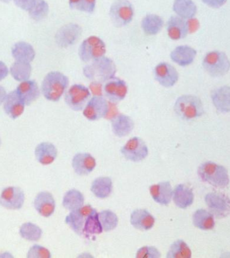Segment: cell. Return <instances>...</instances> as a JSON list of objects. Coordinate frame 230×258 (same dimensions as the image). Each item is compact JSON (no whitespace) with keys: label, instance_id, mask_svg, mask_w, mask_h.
Wrapping results in <instances>:
<instances>
[{"label":"cell","instance_id":"obj_48","mask_svg":"<svg viewBox=\"0 0 230 258\" xmlns=\"http://www.w3.org/2000/svg\"><path fill=\"white\" fill-rule=\"evenodd\" d=\"M187 23L188 26H189V32H191V33L195 32L199 28V24L197 20L192 18V19H190L189 21H187Z\"/></svg>","mask_w":230,"mask_h":258},{"label":"cell","instance_id":"obj_32","mask_svg":"<svg viewBox=\"0 0 230 258\" xmlns=\"http://www.w3.org/2000/svg\"><path fill=\"white\" fill-rule=\"evenodd\" d=\"M173 10L178 16L183 19H192L197 12V6L193 0H175Z\"/></svg>","mask_w":230,"mask_h":258},{"label":"cell","instance_id":"obj_41","mask_svg":"<svg viewBox=\"0 0 230 258\" xmlns=\"http://www.w3.org/2000/svg\"><path fill=\"white\" fill-rule=\"evenodd\" d=\"M96 0H69L71 10L92 14L96 8Z\"/></svg>","mask_w":230,"mask_h":258},{"label":"cell","instance_id":"obj_4","mask_svg":"<svg viewBox=\"0 0 230 258\" xmlns=\"http://www.w3.org/2000/svg\"><path fill=\"white\" fill-rule=\"evenodd\" d=\"M174 110L179 118L190 120L203 116L204 106L199 97L194 95H183L176 100Z\"/></svg>","mask_w":230,"mask_h":258},{"label":"cell","instance_id":"obj_14","mask_svg":"<svg viewBox=\"0 0 230 258\" xmlns=\"http://www.w3.org/2000/svg\"><path fill=\"white\" fill-rule=\"evenodd\" d=\"M155 80L163 88L175 86L179 79V74L172 64L161 62L155 67L153 70Z\"/></svg>","mask_w":230,"mask_h":258},{"label":"cell","instance_id":"obj_47","mask_svg":"<svg viewBox=\"0 0 230 258\" xmlns=\"http://www.w3.org/2000/svg\"><path fill=\"white\" fill-rule=\"evenodd\" d=\"M101 84L99 83L92 82L90 84V90L92 91L94 96H102V90L100 86Z\"/></svg>","mask_w":230,"mask_h":258},{"label":"cell","instance_id":"obj_29","mask_svg":"<svg viewBox=\"0 0 230 258\" xmlns=\"http://www.w3.org/2000/svg\"><path fill=\"white\" fill-rule=\"evenodd\" d=\"M12 56L17 61L31 62L36 56L35 50L28 42L19 41L16 42L11 48Z\"/></svg>","mask_w":230,"mask_h":258},{"label":"cell","instance_id":"obj_22","mask_svg":"<svg viewBox=\"0 0 230 258\" xmlns=\"http://www.w3.org/2000/svg\"><path fill=\"white\" fill-rule=\"evenodd\" d=\"M153 201L160 205H168L172 199L173 189L169 181H161L149 187Z\"/></svg>","mask_w":230,"mask_h":258},{"label":"cell","instance_id":"obj_34","mask_svg":"<svg viewBox=\"0 0 230 258\" xmlns=\"http://www.w3.org/2000/svg\"><path fill=\"white\" fill-rule=\"evenodd\" d=\"M18 233L20 237L30 242H37L41 239L42 230L39 226L31 222L22 223L19 228Z\"/></svg>","mask_w":230,"mask_h":258},{"label":"cell","instance_id":"obj_15","mask_svg":"<svg viewBox=\"0 0 230 258\" xmlns=\"http://www.w3.org/2000/svg\"><path fill=\"white\" fill-rule=\"evenodd\" d=\"M82 28L78 24H66L56 32L55 42L60 47L66 48L76 44L82 34Z\"/></svg>","mask_w":230,"mask_h":258},{"label":"cell","instance_id":"obj_33","mask_svg":"<svg viewBox=\"0 0 230 258\" xmlns=\"http://www.w3.org/2000/svg\"><path fill=\"white\" fill-rule=\"evenodd\" d=\"M193 223L195 227L203 231L213 229L215 223L214 216L205 209H198L193 215Z\"/></svg>","mask_w":230,"mask_h":258},{"label":"cell","instance_id":"obj_24","mask_svg":"<svg viewBox=\"0 0 230 258\" xmlns=\"http://www.w3.org/2000/svg\"><path fill=\"white\" fill-rule=\"evenodd\" d=\"M135 123L130 116L123 114L114 115L111 118V128L115 136L124 137L128 136L133 129Z\"/></svg>","mask_w":230,"mask_h":258},{"label":"cell","instance_id":"obj_40","mask_svg":"<svg viewBox=\"0 0 230 258\" xmlns=\"http://www.w3.org/2000/svg\"><path fill=\"white\" fill-rule=\"evenodd\" d=\"M49 12V6L45 0H35L33 6L28 11L30 18L38 22L44 19Z\"/></svg>","mask_w":230,"mask_h":258},{"label":"cell","instance_id":"obj_12","mask_svg":"<svg viewBox=\"0 0 230 258\" xmlns=\"http://www.w3.org/2000/svg\"><path fill=\"white\" fill-rule=\"evenodd\" d=\"M121 152L127 160L140 162L148 155L146 143L140 137H134L129 139L121 149Z\"/></svg>","mask_w":230,"mask_h":258},{"label":"cell","instance_id":"obj_3","mask_svg":"<svg viewBox=\"0 0 230 258\" xmlns=\"http://www.w3.org/2000/svg\"><path fill=\"white\" fill-rule=\"evenodd\" d=\"M197 173L202 181L213 187L223 189L229 185V175L227 169L223 165L206 161L199 165Z\"/></svg>","mask_w":230,"mask_h":258},{"label":"cell","instance_id":"obj_31","mask_svg":"<svg viewBox=\"0 0 230 258\" xmlns=\"http://www.w3.org/2000/svg\"><path fill=\"white\" fill-rule=\"evenodd\" d=\"M112 188V181L110 177H98L92 181L90 189L95 197L104 199L111 195Z\"/></svg>","mask_w":230,"mask_h":258},{"label":"cell","instance_id":"obj_23","mask_svg":"<svg viewBox=\"0 0 230 258\" xmlns=\"http://www.w3.org/2000/svg\"><path fill=\"white\" fill-rule=\"evenodd\" d=\"M166 30L169 38L173 40L185 38L189 33V26L185 19L178 16H172L166 23Z\"/></svg>","mask_w":230,"mask_h":258},{"label":"cell","instance_id":"obj_11","mask_svg":"<svg viewBox=\"0 0 230 258\" xmlns=\"http://www.w3.org/2000/svg\"><path fill=\"white\" fill-rule=\"evenodd\" d=\"M109 102L102 96H94L90 99L83 110V115L88 120L96 121L108 118L110 115Z\"/></svg>","mask_w":230,"mask_h":258},{"label":"cell","instance_id":"obj_42","mask_svg":"<svg viewBox=\"0 0 230 258\" xmlns=\"http://www.w3.org/2000/svg\"><path fill=\"white\" fill-rule=\"evenodd\" d=\"M26 256V258H50L52 257L49 250L39 244H34L30 247Z\"/></svg>","mask_w":230,"mask_h":258},{"label":"cell","instance_id":"obj_8","mask_svg":"<svg viewBox=\"0 0 230 258\" xmlns=\"http://www.w3.org/2000/svg\"><path fill=\"white\" fill-rule=\"evenodd\" d=\"M65 102L74 111L84 110L91 98L90 88L82 84H74L65 93Z\"/></svg>","mask_w":230,"mask_h":258},{"label":"cell","instance_id":"obj_37","mask_svg":"<svg viewBox=\"0 0 230 258\" xmlns=\"http://www.w3.org/2000/svg\"><path fill=\"white\" fill-rule=\"evenodd\" d=\"M192 252L187 244L183 239L174 242L167 251V258H191Z\"/></svg>","mask_w":230,"mask_h":258},{"label":"cell","instance_id":"obj_44","mask_svg":"<svg viewBox=\"0 0 230 258\" xmlns=\"http://www.w3.org/2000/svg\"><path fill=\"white\" fill-rule=\"evenodd\" d=\"M35 0H14V4L17 7L24 11H29L33 6Z\"/></svg>","mask_w":230,"mask_h":258},{"label":"cell","instance_id":"obj_36","mask_svg":"<svg viewBox=\"0 0 230 258\" xmlns=\"http://www.w3.org/2000/svg\"><path fill=\"white\" fill-rule=\"evenodd\" d=\"M10 73L12 78L17 82H24L29 80L31 76L32 66L30 62L15 60L10 67Z\"/></svg>","mask_w":230,"mask_h":258},{"label":"cell","instance_id":"obj_26","mask_svg":"<svg viewBox=\"0 0 230 258\" xmlns=\"http://www.w3.org/2000/svg\"><path fill=\"white\" fill-rule=\"evenodd\" d=\"M197 53V50L191 46L181 45L176 47L169 56L175 63L181 67H187L193 63Z\"/></svg>","mask_w":230,"mask_h":258},{"label":"cell","instance_id":"obj_6","mask_svg":"<svg viewBox=\"0 0 230 258\" xmlns=\"http://www.w3.org/2000/svg\"><path fill=\"white\" fill-rule=\"evenodd\" d=\"M106 52L105 42L98 36H90L81 43L78 55L82 61L88 62L102 57Z\"/></svg>","mask_w":230,"mask_h":258},{"label":"cell","instance_id":"obj_10","mask_svg":"<svg viewBox=\"0 0 230 258\" xmlns=\"http://www.w3.org/2000/svg\"><path fill=\"white\" fill-rule=\"evenodd\" d=\"M205 201L210 213L217 219L230 215V199L225 194L212 191L205 196Z\"/></svg>","mask_w":230,"mask_h":258},{"label":"cell","instance_id":"obj_27","mask_svg":"<svg viewBox=\"0 0 230 258\" xmlns=\"http://www.w3.org/2000/svg\"><path fill=\"white\" fill-rule=\"evenodd\" d=\"M212 102L218 112H230V87L223 86L212 91Z\"/></svg>","mask_w":230,"mask_h":258},{"label":"cell","instance_id":"obj_45","mask_svg":"<svg viewBox=\"0 0 230 258\" xmlns=\"http://www.w3.org/2000/svg\"><path fill=\"white\" fill-rule=\"evenodd\" d=\"M204 4L213 8H219L226 3L227 0H202Z\"/></svg>","mask_w":230,"mask_h":258},{"label":"cell","instance_id":"obj_7","mask_svg":"<svg viewBox=\"0 0 230 258\" xmlns=\"http://www.w3.org/2000/svg\"><path fill=\"white\" fill-rule=\"evenodd\" d=\"M113 25L121 28L130 24L134 17V8L129 0H115L109 10Z\"/></svg>","mask_w":230,"mask_h":258},{"label":"cell","instance_id":"obj_51","mask_svg":"<svg viewBox=\"0 0 230 258\" xmlns=\"http://www.w3.org/2000/svg\"><path fill=\"white\" fill-rule=\"evenodd\" d=\"M2 138H1V136H0V147H1V146H2Z\"/></svg>","mask_w":230,"mask_h":258},{"label":"cell","instance_id":"obj_16","mask_svg":"<svg viewBox=\"0 0 230 258\" xmlns=\"http://www.w3.org/2000/svg\"><path fill=\"white\" fill-rule=\"evenodd\" d=\"M95 209L90 205L83 206L80 209L71 211L65 219V222L75 232L80 236L84 235V227L87 218Z\"/></svg>","mask_w":230,"mask_h":258},{"label":"cell","instance_id":"obj_5","mask_svg":"<svg viewBox=\"0 0 230 258\" xmlns=\"http://www.w3.org/2000/svg\"><path fill=\"white\" fill-rule=\"evenodd\" d=\"M205 72L213 78L227 74L230 70V60L225 52L214 50L206 54L203 60Z\"/></svg>","mask_w":230,"mask_h":258},{"label":"cell","instance_id":"obj_39","mask_svg":"<svg viewBox=\"0 0 230 258\" xmlns=\"http://www.w3.org/2000/svg\"><path fill=\"white\" fill-rule=\"evenodd\" d=\"M99 220L102 225L103 231L109 232L116 229L119 223V218L116 214L110 211L104 210L98 213Z\"/></svg>","mask_w":230,"mask_h":258},{"label":"cell","instance_id":"obj_30","mask_svg":"<svg viewBox=\"0 0 230 258\" xmlns=\"http://www.w3.org/2000/svg\"><path fill=\"white\" fill-rule=\"evenodd\" d=\"M164 25L162 18L156 14H147L141 20V29L147 36H154L160 32Z\"/></svg>","mask_w":230,"mask_h":258},{"label":"cell","instance_id":"obj_18","mask_svg":"<svg viewBox=\"0 0 230 258\" xmlns=\"http://www.w3.org/2000/svg\"><path fill=\"white\" fill-rule=\"evenodd\" d=\"M26 105L16 90L8 93L3 103L4 112L12 120L19 118L25 110Z\"/></svg>","mask_w":230,"mask_h":258},{"label":"cell","instance_id":"obj_35","mask_svg":"<svg viewBox=\"0 0 230 258\" xmlns=\"http://www.w3.org/2000/svg\"><path fill=\"white\" fill-rule=\"evenodd\" d=\"M84 195L78 189H70L65 194L63 198V207L70 211L80 209L84 206Z\"/></svg>","mask_w":230,"mask_h":258},{"label":"cell","instance_id":"obj_2","mask_svg":"<svg viewBox=\"0 0 230 258\" xmlns=\"http://www.w3.org/2000/svg\"><path fill=\"white\" fill-rule=\"evenodd\" d=\"M117 73L116 64L111 58L103 56L93 60L83 68V74L92 82L105 83L114 77Z\"/></svg>","mask_w":230,"mask_h":258},{"label":"cell","instance_id":"obj_19","mask_svg":"<svg viewBox=\"0 0 230 258\" xmlns=\"http://www.w3.org/2000/svg\"><path fill=\"white\" fill-rule=\"evenodd\" d=\"M72 165L77 174L87 175L94 170L96 161L90 153H78L73 157Z\"/></svg>","mask_w":230,"mask_h":258},{"label":"cell","instance_id":"obj_1","mask_svg":"<svg viewBox=\"0 0 230 258\" xmlns=\"http://www.w3.org/2000/svg\"><path fill=\"white\" fill-rule=\"evenodd\" d=\"M69 84L68 76L58 71H52L44 76L40 91L46 100L58 102L68 90Z\"/></svg>","mask_w":230,"mask_h":258},{"label":"cell","instance_id":"obj_17","mask_svg":"<svg viewBox=\"0 0 230 258\" xmlns=\"http://www.w3.org/2000/svg\"><path fill=\"white\" fill-rule=\"evenodd\" d=\"M33 206L38 215L48 218L53 215L56 203L51 193L48 191H41L34 197Z\"/></svg>","mask_w":230,"mask_h":258},{"label":"cell","instance_id":"obj_9","mask_svg":"<svg viewBox=\"0 0 230 258\" xmlns=\"http://www.w3.org/2000/svg\"><path fill=\"white\" fill-rule=\"evenodd\" d=\"M26 195L20 187L7 186L2 189L0 194V206L9 211H19L23 208Z\"/></svg>","mask_w":230,"mask_h":258},{"label":"cell","instance_id":"obj_13","mask_svg":"<svg viewBox=\"0 0 230 258\" xmlns=\"http://www.w3.org/2000/svg\"><path fill=\"white\" fill-rule=\"evenodd\" d=\"M102 92L109 102L117 104L126 98L128 86L122 79L113 77L104 83Z\"/></svg>","mask_w":230,"mask_h":258},{"label":"cell","instance_id":"obj_20","mask_svg":"<svg viewBox=\"0 0 230 258\" xmlns=\"http://www.w3.org/2000/svg\"><path fill=\"white\" fill-rule=\"evenodd\" d=\"M16 90L26 106H29L35 102L39 98L41 92L37 83L34 80H28L20 82Z\"/></svg>","mask_w":230,"mask_h":258},{"label":"cell","instance_id":"obj_46","mask_svg":"<svg viewBox=\"0 0 230 258\" xmlns=\"http://www.w3.org/2000/svg\"><path fill=\"white\" fill-rule=\"evenodd\" d=\"M9 73L10 70L8 69V66H6L5 62L0 60V82L7 78Z\"/></svg>","mask_w":230,"mask_h":258},{"label":"cell","instance_id":"obj_28","mask_svg":"<svg viewBox=\"0 0 230 258\" xmlns=\"http://www.w3.org/2000/svg\"><path fill=\"white\" fill-rule=\"evenodd\" d=\"M172 199L176 206L180 209H187L194 202L193 189L183 183L177 185L173 190Z\"/></svg>","mask_w":230,"mask_h":258},{"label":"cell","instance_id":"obj_25","mask_svg":"<svg viewBox=\"0 0 230 258\" xmlns=\"http://www.w3.org/2000/svg\"><path fill=\"white\" fill-rule=\"evenodd\" d=\"M155 222V218L146 209L134 210L131 214V225L140 231H148L152 229Z\"/></svg>","mask_w":230,"mask_h":258},{"label":"cell","instance_id":"obj_49","mask_svg":"<svg viewBox=\"0 0 230 258\" xmlns=\"http://www.w3.org/2000/svg\"><path fill=\"white\" fill-rule=\"evenodd\" d=\"M8 93L6 92V89L3 86H0V106L3 104L4 101L5 100Z\"/></svg>","mask_w":230,"mask_h":258},{"label":"cell","instance_id":"obj_21","mask_svg":"<svg viewBox=\"0 0 230 258\" xmlns=\"http://www.w3.org/2000/svg\"><path fill=\"white\" fill-rule=\"evenodd\" d=\"M34 157L38 163L48 165L53 163L58 155V149L52 143L44 141L36 145L34 149Z\"/></svg>","mask_w":230,"mask_h":258},{"label":"cell","instance_id":"obj_38","mask_svg":"<svg viewBox=\"0 0 230 258\" xmlns=\"http://www.w3.org/2000/svg\"><path fill=\"white\" fill-rule=\"evenodd\" d=\"M103 232L102 225L99 220L98 213L96 209L87 218L84 227V236L86 237L95 234H101Z\"/></svg>","mask_w":230,"mask_h":258},{"label":"cell","instance_id":"obj_50","mask_svg":"<svg viewBox=\"0 0 230 258\" xmlns=\"http://www.w3.org/2000/svg\"><path fill=\"white\" fill-rule=\"evenodd\" d=\"M10 1H11V0H0V2H4V3H8V2Z\"/></svg>","mask_w":230,"mask_h":258},{"label":"cell","instance_id":"obj_43","mask_svg":"<svg viewBox=\"0 0 230 258\" xmlns=\"http://www.w3.org/2000/svg\"><path fill=\"white\" fill-rule=\"evenodd\" d=\"M137 258H159L161 257V253L159 250L152 246H143L137 250Z\"/></svg>","mask_w":230,"mask_h":258}]
</instances>
